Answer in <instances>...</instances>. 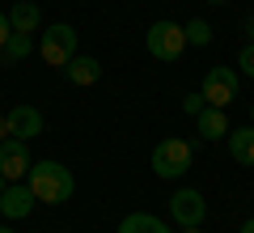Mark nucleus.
<instances>
[{"instance_id": "12", "label": "nucleus", "mask_w": 254, "mask_h": 233, "mask_svg": "<svg viewBox=\"0 0 254 233\" xmlns=\"http://www.w3.org/2000/svg\"><path fill=\"white\" fill-rule=\"evenodd\" d=\"M64 77L72 85H98V77H102V64L93 60V55H72V60L64 64Z\"/></svg>"}, {"instance_id": "11", "label": "nucleus", "mask_w": 254, "mask_h": 233, "mask_svg": "<svg viewBox=\"0 0 254 233\" xmlns=\"http://www.w3.org/2000/svg\"><path fill=\"white\" fill-rule=\"evenodd\" d=\"M225 140H229V157H233V161L237 165H254V123L250 127H229V136H225Z\"/></svg>"}, {"instance_id": "16", "label": "nucleus", "mask_w": 254, "mask_h": 233, "mask_svg": "<svg viewBox=\"0 0 254 233\" xmlns=\"http://www.w3.org/2000/svg\"><path fill=\"white\" fill-rule=\"evenodd\" d=\"M182 34H187V47H208V43H212V26H208L203 17L187 21V26H182Z\"/></svg>"}, {"instance_id": "14", "label": "nucleus", "mask_w": 254, "mask_h": 233, "mask_svg": "<svg viewBox=\"0 0 254 233\" xmlns=\"http://www.w3.org/2000/svg\"><path fill=\"white\" fill-rule=\"evenodd\" d=\"M119 233H170V225L153 212H131L119 221Z\"/></svg>"}, {"instance_id": "15", "label": "nucleus", "mask_w": 254, "mask_h": 233, "mask_svg": "<svg viewBox=\"0 0 254 233\" xmlns=\"http://www.w3.org/2000/svg\"><path fill=\"white\" fill-rule=\"evenodd\" d=\"M30 51H34V38H30V34H17V30H13L9 43L0 47V64H21Z\"/></svg>"}, {"instance_id": "13", "label": "nucleus", "mask_w": 254, "mask_h": 233, "mask_svg": "<svg viewBox=\"0 0 254 233\" xmlns=\"http://www.w3.org/2000/svg\"><path fill=\"white\" fill-rule=\"evenodd\" d=\"M195 127H199L203 140H225V136H229V119H225L220 106H203L199 115H195Z\"/></svg>"}, {"instance_id": "8", "label": "nucleus", "mask_w": 254, "mask_h": 233, "mask_svg": "<svg viewBox=\"0 0 254 233\" xmlns=\"http://www.w3.org/2000/svg\"><path fill=\"white\" fill-rule=\"evenodd\" d=\"M26 170H30V149H26V140L4 136V140H0V174H4V182L26 178Z\"/></svg>"}, {"instance_id": "6", "label": "nucleus", "mask_w": 254, "mask_h": 233, "mask_svg": "<svg viewBox=\"0 0 254 233\" xmlns=\"http://www.w3.org/2000/svg\"><path fill=\"white\" fill-rule=\"evenodd\" d=\"M170 216L182 225V229H190V225H203V216H208V204H203V195L195 187H178L170 195Z\"/></svg>"}, {"instance_id": "4", "label": "nucleus", "mask_w": 254, "mask_h": 233, "mask_svg": "<svg viewBox=\"0 0 254 233\" xmlns=\"http://www.w3.org/2000/svg\"><path fill=\"white\" fill-rule=\"evenodd\" d=\"M43 64H51V68H64V64L76 55V30L68 26V21H55V26L43 30Z\"/></svg>"}, {"instance_id": "17", "label": "nucleus", "mask_w": 254, "mask_h": 233, "mask_svg": "<svg viewBox=\"0 0 254 233\" xmlns=\"http://www.w3.org/2000/svg\"><path fill=\"white\" fill-rule=\"evenodd\" d=\"M237 68H242L246 77H254V43L242 47V55H237Z\"/></svg>"}, {"instance_id": "19", "label": "nucleus", "mask_w": 254, "mask_h": 233, "mask_svg": "<svg viewBox=\"0 0 254 233\" xmlns=\"http://www.w3.org/2000/svg\"><path fill=\"white\" fill-rule=\"evenodd\" d=\"M9 34H13V30H9V17H4V13H0V47L9 43Z\"/></svg>"}, {"instance_id": "24", "label": "nucleus", "mask_w": 254, "mask_h": 233, "mask_svg": "<svg viewBox=\"0 0 254 233\" xmlns=\"http://www.w3.org/2000/svg\"><path fill=\"white\" fill-rule=\"evenodd\" d=\"M0 233H13V229H9V221H4V225H0Z\"/></svg>"}, {"instance_id": "25", "label": "nucleus", "mask_w": 254, "mask_h": 233, "mask_svg": "<svg viewBox=\"0 0 254 233\" xmlns=\"http://www.w3.org/2000/svg\"><path fill=\"white\" fill-rule=\"evenodd\" d=\"M208 4H229V0H208Z\"/></svg>"}, {"instance_id": "26", "label": "nucleus", "mask_w": 254, "mask_h": 233, "mask_svg": "<svg viewBox=\"0 0 254 233\" xmlns=\"http://www.w3.org/2000/svg\"><path fill=\"white\" fill-rule=\"evenodd\" d=\"M0 191H4V174H0Z\"/></svg>"}, {"instance_id": "23", "label": "nucleus", "mask_w": 254, "mask_h": 233, "mask_svg": "<svg viewBox=\"0 0 254 233\" xmlns=\"http://www.w3.org/2000/svg\"><path fill=\"white\" fill-rule=\"evenodd\" d=\"M182 233H203V229H199V225H190V229H182Z\"/></svg>"}, {"instance_id": "2", "label": "nucleus", "mask_w": 254, "mask_h": 233, "mask_svg": "<svg viewBox=\"0 0 254 233\" xmlns=\"http://www.w3.org/2000/svg\"><path fill=\"white\" fill-rule=\"evenodd\" d=\"M190 161H195V144L178 140V136H170V140H161L153 149V174L157 178H182L190 170Z\"/></svg>"}, {"instance_id": "21", "label": "nucleus", "mask_w": 254, "mask_h": 233, "mask_svg": "<svg viewBox=\"0 0 254 233\" xmlns=\"http://www.w3.org/2000/svg\"><path fill=\"white\" fill-rule=\"evenodd\" d=\"M242 233H254V216H246V221H242Z\"/></svg>"}, {"instance_id": "20", "label": "nucleus", "mask_w": 254, "mask_h": 233, "mask_svg": "<svg viewBox=\"0 0 254 233\" xmlns=\"http://www.w3.org/2000/svg\"><path fill=\"white\" fill-rule=\"evenodd\" d=\"M242 30H246V43H254V13L246 17V26H242Z\"/></svg>"}, {"instance_id": "1", "label": "nucleus", "mask_w": 254, "mask_h": 233, "mask_svg": "<svg viewBox=\"0 0 254 233\" xmlns=\"http://www.w3.org/2000/svg\"><path fill=\"white\" fill-rule=\"evenodd\" d=\"M26 187L34 191V199H43V204H68V199L76 195V178L68 165L60 161H30L26 170Z\"/></svg>"}, {"instance_id": "7", "label": "nucleus", "mask_w": 254, "mask_h": 233, "mask_svg": "<svg viewBox=\"0 0 254 233\" xmlns=\"http://www.w3.org/2000/svg\"><path fill=\"white\" fill-rule=\"evenodd\" d=\"M4 127H9L13 140H34V136H43V110L30 106V102H17V106L4 115Z\"/></svg>"}, {"instance_id": "27", "label": "nucleus", "mask_w": 254, "mask_h": 233, "mask_svg": "<svg viewBox=\"0 0 254 233\" xmlns=\"http://www.w3.org/2000/svg\"><path fill=\"white\" fill-rule=\"evenodd\" d=\"M250 123H254V106H250Z\"/></svg>"}, {"instance_id": "9", "label": "nucleus", "mask_w": 254, "mask_h": 233, "mask_svg": "<svg viewBox=\"0 0 254 233\" xmlns=\"http://www.w3.org/2000/svg\"><path fill=\"white\" fill-rule=\"evenodd\" d=\"M34 212V191L21 187V182H9V187L0 191V216L4 221H21V216Z\"/></svg>"}, {"instance_id": "5", "label": "nucleus", "mask_w": 254, "mask_h": 233, "mask_svg": "<svg viewBox=\"0 0 254 233\" xmlns=\"http://www.w3.org/2000/svg\"><path fill=\"white\" fill-rule=\"evenodd\" d=\"M237 85H242V81H237L233 68H208L199 93H203V102H208V106H220V110H225L229 102L237 98Z\"/></svg>"}, {"instance_id": "3", "label": "nucleus", "mask_w": 254, "mask_h": 233, "mask_svg": "<svg viewBox=\"0 0 254 233\" xmlns=\"http://www.w3.org/2000/svg\"><path fill=\"white\" fill-rule=\"evenodd\" d=\"M144 47H148V55H153V60L174 64L182 51H187V34H182L178 21H153V26H148V34H144Z\"/></svg>"}, {"instance_id": "10", "label": "nucleus", "mask_w": 254, "mask_h": 233, "mask_svg": "<svg viewBox=\"0 0 254 233\" xmlns=\"http://www.w3.org/2000/svg\"><path fill=\"white\" fill-rule=\"evenodd\" d=\"M9 30H17V34H34L38 26H43V9H38L34 0H17V4H9Z\"/></svg>"}, {"instance_id": "22", "label": "nucleus", "mask_w": 254, "mask_h": 233, "mask_svg": "<svg viewBox=\"0 0 254 233\" xmlns=\"http://www.w3.org/2000/svg\"><path fill=\"white\" fill-rule=\"evenodd\" d=\"M4 136H9V127H4V115H0V140H4Z\"/></svg>"}, {"instance_id": "18", "label": "nucleus", "mask_w": 254, "mask_h": 233, "mask_svg": "<svg viewBox=\"0 0 254 233\" xmlns=\"http://www.w3.org/2000/svg\"><path fill=\"white\" fill-rule=\"evenodd\" d=\"M203 106H208V102H203V93H187V98H182V110H187V115H190V119L199 115V110H203Z\"/></svg>"}]
</instances>
